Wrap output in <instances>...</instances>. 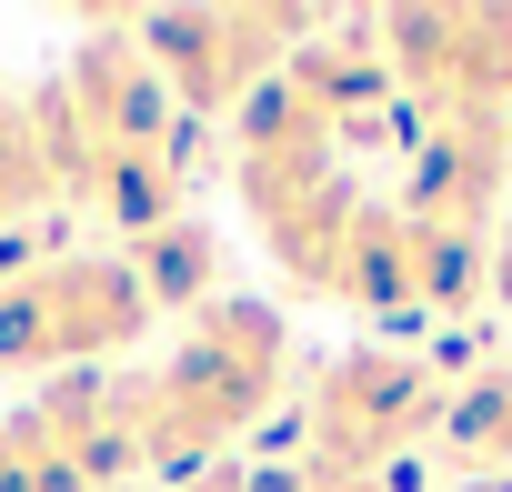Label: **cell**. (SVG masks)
I'll return each instance as SVG.
<instances>
[{
    "instance_id": "8",
    "label": "cell",
    "mask_w": 512,
    "mask_h": 492,
    "mask_svg": "<svg viewBox=\"0 0 512 492\" xmlns=\"http://www.w3.org/2000/svg\"><path fill=\"white\" fill-rule=\"evenodd\" d=\"M442 432H452L472 462H512V372L462 382V392H452V412H442Z\"/></svg>"
},
{
    "instance_id": "9",
    "label": "cell",
    "mask_w": 512,
    "mask_h": 492,
    "mask_svg": "<svg viewBox=\"0 0 512 492\" xmlns=\"http://www.w3.org/2000/svg\"><path fill=\"white\" fill-rule=\"evenodd\" d=\"M251 492H372V482H352V472H322L312 452H292V462H262V472H241Z\"/></svg>"
},
{
    "instance_id": "4",
    "label": "cell",
    "mask_w": 512,
    "mask_h": 492,
    "mask_svg": "<svg viewBox=\"0 0 512 492\" xmlns=\"http://www.w3.org/2000/svg\"><path fill=\"white\" fill-rule=\"evenodd\" d=\"M292 41H312L302 11H151L131 31V51L151 61V81L181 101V111H231L251 91H272Z\"/></svg>"
},
{
    "instance_id": "7",
    "label": "cell",
    "mask_w": 512,
    "mask_h": 492,
    "mask_svg": "<svg viewBox=\"0 0 512 492\" xmlns=\"http://www.w3.org/2000/svg\"><path fill=\"white\" fill-rule=\"evenodd\" d=\"M41 201H61L51 141H41L31 101H0V221H21V211H41Z\"/></svg>"
},
{
    "instance_id": "10",
    "label": "cell",
    "mask_w": 512,
    "mask_h": 492,
    "mask_svg": "<svg viewBox=\"0 0 512 492\" xmlns=\"http://www.w3.org/2000/svg\"><path fill=\"white\" fill-rule=\"evenodd\" d=\"M161 492H251V482H241V462H221V472H191V482H161Z\"/></svg>"
},
{
    "instance_id": "3",
    "label": "cell",
    "mask_w": 512,
    "mask_h": 492,
    "mask_svg": "<svg viewBox=\"0 0 512 492\" xmlns=\"http://www.w3.org/2000/svg\"><path fill=\"white\" fill-rule=\"evenodd\" d=\"M442 412H452V392H442L432 362H412V352H352V362H332L312 382V442L302 452L322 472L382 482V462L412 452L422 432H442Z\"/></svg>"
},
{
    "instance_id": "2",
    "label": "cell",
    "mask_w": 512,
    "mask_h": 492,
    "mask_svg": "<svg viewBox=\"0 0 512 492\" xmlns=\"http://www.w3.org/2000/svg\"><path fill=\"white\" fill-rule=\"evenodd\" d=\"M151 292L121 252H71L0 272V372H101L151 332Z\"/></svg>"
},
{
    "instance_id": "5",
    "label": "cell",
    "mask_w": 512,
    "mask_h": 492,
    "mask_svg": "<svg viewBox=\"0 0 512 492\" xmlns=\"http://www.w3.org/2000/svg\"><path fill=\"white\" fill-rule=\"evenodd\" d=\"M382 61L422 121H502L512 101V11H392Z\"/></svg>"
},
{
    "instance_id": "1",
    "label": "cell",
    "mask_w": 512,
    "mask_h": 492,
    "mask_svg": "<svg viewBox=\"0 0 512 492\" xmlns=\"http://www.w3.org/2000/svg\"><path fill=\"white\" fill-rule=\"evenodd\" d=\"M282 362H292V332H282V312H272V302L221 292L211 312H191V332L171 342V362H161V372H131L141 462H151L161 482L221 472V452L272 412Z\"/></svg>"
},
{
    "instance_id": "6",
    "label": "cell",
    "mask_w": 512,
    "mask_h": 492,
    "mask_svg": "<svg viewBox=\"0 0 512 492\" xmlns=\"http://www.w3.org/2000/svg\"><path fill=\"white\" fill-rule=\"evenodd\" d=\"M131 282L151 292V312H211V302H221V231H211L201 211L141 231V241H131Z\"/></svg>"
}]
</instances>
